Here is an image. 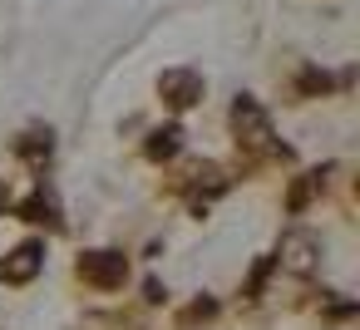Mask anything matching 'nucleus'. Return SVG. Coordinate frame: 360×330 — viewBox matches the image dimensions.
<instances>
[{"mask_svg":"<svg viewBox=\"0 0 360 330\" xmlns=\"http://www.w3.org/2000/svg\"><path fill=\"white\" fill-rule=\"evenodd\" d=\"M50 153H55V133H50V128H40V124H35V128H25V133L15 138V158H20V163H30V168H45V163H50Z\"/></svg>","mask_w":360,"mask_h":330,"instance_id":"obj_10","label":"nucleus"},{"mask_svg":"<svg viewBox=\"0 0 360 330\" xmlns=\"http://www.w3.org/2000/svg\"><path fill=\"white\" fill-rule=\"evenodd\" d=\"M350 74H326V70H301L296 74V99H326L330 89H345Z\"/></svg>","mask_w":360,"mask_h":330,"instance_id":"obj_11","label":"nucleus"},{"mask_svg":"<svg viewBox=\"0 0 360 330\" xmlns=\"http://www.w3.org/2000/svg\"><path fill=\"white\" fill-rule=\"evenodd\" d=\"M330 163L326 168H311V173H301V178H291V187H286V212H306L321 192H326V183H330Z\"/></svg>","mask_w":360,"mask_h":330,"instance_id":"obj_8","label":"nucleus"},{"mask_svg":"<svg viewBox=\"0 0 360 330\" xmlns=\"http://www.w3.org/2000/svg\"><path fill=\"white\" fill-rule=\"evenodd\" d=\"M75 276L84 286H94V291H119L129 281V256L114 251V246H94V251H84L75 261Z\"/></svg>","mask_w":360,"mask_h":330,"instance_id":"obj_3","label":"nucleus"},{"mask_svg":"<svg viewBox=\"0 0 360 330\" xmlns=\"http://www.w3.org/2000/svg\"><path fill=\"white\" fill-rule=\"evenodd\" d=\"M271 261H276L286 276H301V281H306V276L321 271V242L296 227V232H286V237L276 242V256H271Z\"/></svg>","mask_w":360,"mask_h":330,"instance_id":"obj_4","label":"nucleus"},{"mask_svg":"<svg viewBox=\"0 0 360 330\" xmlns=\"http://www.w3.org/2000/svg\"><path fill=\"white\" fill-rule=\"evenodd\" d=\"M40 266H45V242L30 237V242H20V246L6 251V261H0V281H6V286H30L40 276Z\"/></svg>","mask_w":360,"mask_h":330,"instance_id":"obj_6","label":"nucleus"},{"mask_svg":"<svg viewBox=\"0 0 360 330\" xmlns=\"http://www.w3.org/2000/svg\"><path fill=\"white\" fill-rule=\"evenodd\" d=\"M15 217L20 222H30V227H45V232H65V217H60V202H55V192L40 183L30 197H20L15 202Z\"/></svg>","mask_w":360,"mask_h":330,"instance_id":"obj_7","label":"nucleus"},{"mask_svg":"<svg viewBox=\"0 0 360 330\" xmlns=\"http://www.w3.org/2000/svg\"><path fill=\"white\" fill-rule=\"evenodd\" d=\"M202 74L198 70H188V65H178V70H163L158 74V99L173 109V114H188L193 104H202Z\"/></svg>","mask_w":360,"mask_h":330,"instance_id":"obj_5","label":"nucleus"},{"mask_svg":"<svg viewBox=\"0 0 360 330\" xmlns=\"http://www.w3.org/2000/svg\"><path fill=\"white\" fill-rule=\"evenodd\" d=\"M183 143H188L183 124H163V128H153V133L143 138V158H148V163H173V158L183 153Z\"/></svg>","mask_w":360,"mask_h":330,"instance_id":"obj_9","label":"nucleus"},{"mask_svg":"<svg viewBox=\"0 0 360 330\" xmlns=\"http://www.w3.org/2000/svg\"><path fill=\"white\" fill-rule=\"evenodd\" d=\"M163 296H168V286H163L158 276H148V281H143V301H153V305H158Z\"/></svg>","mask_w":360,"mask_h":330,"instance_id":"obj_14","label":"nucleus"},{"mask_svg":"<svg viewBox=\"0 0 360 330\" xmlns=\"http://www.w3.org/2000/svg\"><path fill=\"white\" fill-rule=\"evenodd\" d=\"M227 128H232V143H237V153H242V173H257L262 163H276V158L286 163V158H291V148L276 143L271 119H266V109L257 104V94H237V99H232Z\"/></svg>","mask_w":360,"mask_h":330,"instance_id":"obj_1","label":"nucleus"},{"mask_svg":"<svg viewBox=\"0 0 360 330\" xmlns=\"http://www.w3.org/2000/svg\"><path fill=\"white\" fill-rule=\"evenodd\" d=\"M271 271H276V261H271V256H257V261H252V271H247V281H242V296H247V301H257V296L266 291V276H271Z\"/></svg>","mask_w":360,"mask_h":330,"instance_id":"obj_12","label":"nucleus"},{"mask_svg":"<svg viewBox=\"0 0 360 330\" xmlns=\"http://www.w3.org/2000/svg\"><path fill=\"white\" fill-rule=\"evenodd\" d=\"M11 207H15V192H11V183H6V178H0V217H6Z\"/></svg>","mask_w":360,"mask_h":330,"instance_id":"obj_15","label":"nucleus"},{"mask_svg":"<svg viewBox=\"0 0 360 330\" xmlns=\"http://www.w3.org/2000/svg\"><path fill=\"white\" fill-rule=\"evenodd\" d=\"M212 315H217V301H212V296H198V301H193V305H188V310L178 315V330H188V325H198V320L207 325Z\"/></svg>","mask_w":360,"mask_h":330,"instance_id":"obj_13","label":"nucleus"},{"mask_svg":"<svg viewBox=\"0 0 360 330\" xmlns=\"http://www.w3.org/2000/svg\"><path fill=\"white\" fill-rule=\"evenodd\" d=\"M173 187L183 192L188 212H193V217H202V212H207V207H212V202L232 187V178H227L217 163H188V168L173 178Z\"/></svg>","mask_w":360,"mask_h":330,"instance_id":"obj_2","label":"nucleus"}]
</instances>
